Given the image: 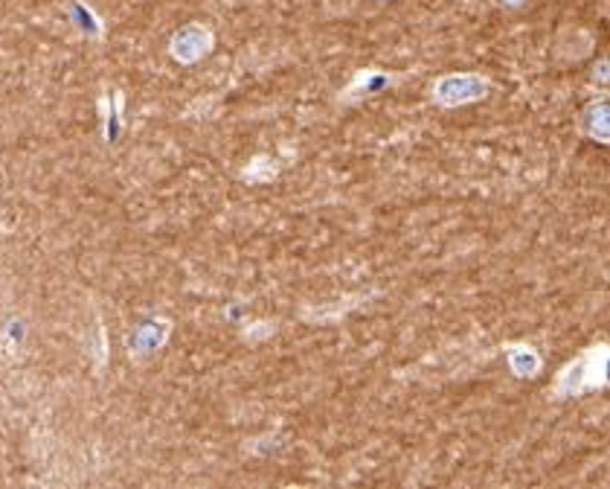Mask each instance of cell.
<instances>
[{"mask_svg": "<svg viewBox=\"0 0 610 489\" xmlns=\"http://www.w3.org/2000/svg\"><path fill=\"white\" fill-rule=\"evenodd\" d=\"M607 347L598 344L590 347L587 352H582L575 361H570L567 367L559 373V379H555V397L564 399V397H578V393L584 390H596L602 388L607 382Z\"/></svg>", "mask_w": 610, "mask_h": 489, "instance_id": "obj_1", "label": "cell"}, {"mask_svg": "<svg viewBox=\"0 0 610 489\" xmlns=\"http://www.w3.org/2000/svg\"><path fill=\"white\" fill-rule=\"evenodd\" d=\"M489 97V82L477 76V73H448L434 85V99L445 108L468 106V102L486 99Z\"/></svg>", "mask_w": 610, "mask_h": 489, "instance_id": "obj_2", "label": "cell"}, {"mask_svg": "<svg viewBox=\"0 0 610 489\" xmlns=\"http://www.w3.org/2000/svg\"><path fill=\"white\" fill-rule=\"evenodd\" d=\"M213 44H215L213 29L204 27V24H186L184 29H177L175 33L169 50H172L175 61H181V65H195V61L209 56Z\"/></svg>", "mask_w": 610, "mask_h": 489, "instance_id": "obj_3", "label": "cell"}, {"mask_svg": "<svg viewBox=\"0 0 610 489\" xmlns=\"http://www.w3.org/2000/svg\"><path fill=\"white\" fill-rule=\"evenodd\" d=\"M393 85V76L384 70H357V76L352 79V85L346 88L343 99L346 102H355V99H364V97H372V93H381L384 88Z\"/></svg>", "mask_w": 610, "mask_h": 489, "instance_id": "obj_4", "label": "cell"}, {"mask_svg": "<svg viewBox=\"0 0 610 489\" xmlns=\"http://www.w3.org/2000/svg\"><path fill=\"white\" fill-rule=\"evenodd\" d=\"M541 356L535 352L532 347H526V344H512L509 347V367L514 376H520V379H532V376H538L541 373Z\"/></svg>", "mask_w": 610, "mask_h": 489, "instance_id": "obj_5", "label": "cell"}, {"mask_svg": "<svg viewBox=\"0 0 610 489\" xmlns=\"http://www.w3.org/2000/svg\"><path fill=\"white\" fill-rule=\"evenodd\" d=\"M582 126H584V131L590 134L593 140L607 143V138H610V129H607V99L593 102V106L584 111Z\"/></svg>", "mask_w": 610, "mask_h": 489, "instance_id": "obj_6", "label": "cell"}, {"mask_svg": "<svg viewBox=\"0 0 610 489\" xmlns=\"http://www.w3.org/2000/svg\"><path fill=\"white\" fill-rule=\"evenodd\" d=\"M273 175H277V166L268 163L265 158H256V161L245 170V178H247L250 184H265V181L273 178Z\"/></svg>", "mask_w": 610, "mask_h": 489, "instance_id": "obj_7", "label": "cell"}, {"mask_svg": "<svg viewBox=\"0 0 610 489\" xmlns=\"http://www.w3.org/2000/svg\"><path fill=\"white\" fill-rule=\"evenodd\" d=\"M500 4H503V6H509V9H520V6L526 4V0H500Z\"/></svg>", "mask_w": 610, "mask_h": 489, "instance_id": "obj_8", "label": "cell"}]
</instances>
